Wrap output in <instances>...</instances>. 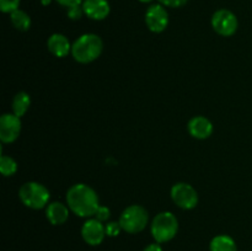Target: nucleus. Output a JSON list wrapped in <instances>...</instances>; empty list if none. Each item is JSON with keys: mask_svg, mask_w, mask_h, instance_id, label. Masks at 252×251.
Returning <instances> with one entry per match:
<instances>
[{"mask_svg": "<svg viewBox=\"0 0 252 251\" xmlns=\"http://www.w3.org/2000/svg\"><path fill=\"white\" fill-rule=\"evenodd\" d=\"M19 197L22 204L27 208L42 209L49 204L51 193L44 185L36 181H29L20 187Z\"/></svg>", "mask_w": 252, "mask_h": 251, "instance_id": "4", "label": "nucleus"}, {"mask_svg": "<svg viewBox=\"0 0 252 251\" xmlns=\"http://www.w3.org/2000/svg\"><path fill=\"white\" fill-rule=\"evenodd\" d=\"M81 6L85 16L95 21L105 20L111 12L110 2L107 0H84Z\"/></svg>", "mask_w": 252, "mask_h": 251, "instance_id": "11", "label": "nucleus"}, {"mask_svg": "<svg viewBox=\"0 0 252 251\" xmlns=\"http://www.w3.org/2000/svg\"><path fill=\"white\" fill-rule=\"evenodd\" d=\"M143 251H162V248L159 243H154V244H150V245L145 246L144 250Z\"/></svg>", "mask_w": 252, "mask_h": 251, "instance_id": "25", "label": "nucleus"}, {"mask_svg": "<svg viewBox=\"0 0 252 251\" xmlns=\"http://www.w3.org/2000/svg\"><path fill=\"white\" fill-rule=\"evenodd\" d=\"M145 24L147 27L154 33H160L165 31L169 25V14L164 5H150L145 11Z\"/></svg>", "mask_w": 252, "mask_h": 251, "instance_id": "8", "label": "nucleus"}, {"mask_svg": "<svg viewBox=\"0 0 252 251\" xmlns=\"http://www.w3.org/2000/svg\"><path fill=\"white\" fill-rule=\"evenodd\" d=\"M66 204L75 216L90 218L95 216L100 201L93 187L86 184H75L66 192Z\"/></svg>", "mask_w": 252, "mask_h": 251, "instance_id": "1", "label": "nucleus"}, {"mask_svg": "<svg viewBox=\"0 0 252 251\" xmlns=\"http://www.w3.org/2000/svg\"><path fill=\"white\" fill-rule=\"evenodd\" d=\"M21 0H0V10L4 14H11L15 10L20 9Z\"/></svg>", "mask_w": 252, "mask_h": 251, "instance_id": "19", "label": "nucleus"}, {"mask_svg": "<svg viewBox=\"0 0 252 251\" xmlns=\"http://www.w3.org/2000/svg\"><path fill=\"white\" fill-rule=\"evenodd\" d=\"M140 2H143V4H149V2L154 1V0H139Z\"/></svg>", "mask_w": 252, "mask_h": 251, "instance_id": "27", "label": "nucleus"}, {"mask_svg": "<svg viewBox=\"0 0 252 251\" xmlns=\"http://www.w3.org/2000/svg\"><path fill=\"white\" fill-rule=\"evenodd\" d=\"M47 48L57 58H64L71 53V43L68 37L62 33H53L47 39Z\"/></svg>", "mask_w": 252, "mask_h": 251, "instance_id": "13", "label": "nucleus"}, {"mask_svg": "<svg viewBox=\"0 0 252 251\" xmlns=\"http://www.w3.org/2000/svg\"><path fill=\"white\" fill-rule=\"evenodd\" d=\"M106 236V229L102 221L96 218L88 219L81 226V238L88 245L97 246L103 241Z\"/></svg>", "mask_w": 252, "mask_h": 251, "instance_id": "10", "label": "nucleus"}, {"mask_svg": "<svg viewBox=\"0 0 252 251\" xmlns=\"http://www.w3.org/2000/svg\"><path fill=\"white\" fill-rule=\"evenodd\" d=\"M41 1H42V4H43V5H49V4H51L52 0H41Z\"/></svg>", "mask_w": 252, "mask_h": 251, "instance_id": "26", "label": "nucleus"}, {"mask_svg": "<svg viewBox=\"0 0 252 251\" xmlns=\"http://www.w3.org/2000/svg\"><path fill=\"white\" fill-rule=\"evenodd\" d=\"M10 21L17 31L25 32L31 27V17L26 11L21 9L15 10L14 12L10 14Z\"/></svg>", "mask_w": 252, "mask_h": 251, "instance_id": "17", "label": "nucleus"}, {"mask_svg": "<svg viewBox=\"0 0 252 251\" xmlns=\"http://www.w3.org/2000/svg\"><path fill=\"white\" fill-rule=\"evenodd\" d=\"M69 207L68 204L61 203V202H52L46 207V217L48 221L53 225H62L65 223L69 218Z\"/></svg>", "mask_w": 252, "mask_h": 251, "instance_id": "14", "label": "nucleus"}, {"mask_svg": "<svg viewBox=\"0 0 252 251\" xmlns=\"http://www.w3.org/2000/svg\"><path fill=\"white\" fill-rule=\"evenodd\" d=\"M21 118L15 113H4L0 117V140L12 143L19 138L21 132Z\"/></svg>", "mask_w": 252, "mask_h": 251, "instance_id": "9", "label": "nucleus"}, {"mask_svg": "<svg viewBox=\"0 0 252 251\" xmlns=\"http://www.w3.org/2000/svg\"><path fill=\"white\" fill-rule=\"evenodd\" d=\"M30 106H31L30 95L25 91H20L15 95L14 100H12V113H15V115L21 118L29 111Z\"/></svg>", "mask_w": 252, "mask_h": 251, "instance_id": "16", "label": "nucleus"}, {"mask_svg": "<svg viewBox=\"0 0 252 251\" xmlns=\"http://www.w3.org/2000/svg\"><path fill=\"white\" fill-rule=\"evenodd\" d=\"M105 229H106V235L110 236V238L118 236L121 231H122L120 221H108V223H106Z\"/></svg>", "mask_w": 252, "mask_h": 251, "instance_id": "20", "label": "nucleus"}, {"mask_svg": "<svg viewBox=\"0 0 252 251\" xmlns=\"http://www.w3.org/2000/svg\"><path fill=\"white\" fill-rule=\"evenodd\" d=\"M179 231V220L171 212L157 214L150 224V233L155 243L164 244L172 240Z\"/></svg>", "mask_w": 252, "mask_h": 251, "instance_id": "3", "label": "nucleus"}, {"mask_svg": "<svg viewBox=\"0 0 252 251\" xmlns=\"http://www.w3.org/2000/svg\"><path fill=\"white\" fill-rule=\"evenodd\" d=\"M0 171H1L2 176H12L17 171V162L11 157L2 155L0 157Z\"/></svg>", "mask_w": 252, "mask_h": 251, "instance_id": "18", "label": "nucleus"}, {"mask_svg": "<svg viewBox=\"0 0 252 251\" xmlns=\"http://www.w3.org/2000/svg\"><path fill=\"white\" fill-rule=\"evenodd\" d=\"M159 4L164 5L165 7H181L187 4L189 0H158Z\"/></svg>", "mask_w": 252, "mask_h": 251, "instance_id": "23", "label": "nucleus"}, {"mask_svg": "<svg viewBox=\"0 0 252 251\" xmlns=\"http://www.w3.org/2000/svg\"><path fill=\"white\" fill-rule=\"evenodd\" d=\"M187 128H189V132L192 137L201 140L207 139L213 133V125L204 116H194V117H192L189 120V125H187Z\"/></svg>", "mask_w": 252, "mask_h": 251, "instance_id": "12", "label": "nucleus"}, {"mask_svg": "<svg viewBox=\"0 0 252 251\" xmlns=\"http://www.w3.org/2000/svg\"><path fill=\"white\" fill-rule=\"evenodd\" d=\"M120 224L123 231L128 234H138L144 230L149 221V213L139 204H132L121 213Z\"/></svg>", "mask_w": 252, "mask_h": 251, "instance_id": "5", "label": "nucleus"}, {"mask_svg": "<svg viewBox=\"0 0 252 251\" xmlns=\"http://www.w3.org/2000/svg\"><path fill=\"white\" fill-rule=\"evenodd\" d=\"M110 216H111V211H110V208H108V207H105V206H100L97 208V211H96V213H95V218L97 219V220H100V221H107L108 220V218H110Z\"/></svg>", "mask_w": 252, "mask_h": 251, "instance_id": "22", "label": "nucleus"}, {"mask_svg": "<svg viewBox=\"0 0 252 251\" xmlns=\"http://www.w3.org/2000/svg\"><path fill=\"white\" fill-rule=\"evenodd\" d=\"M212 27L218 34L230 37L238 31L239 20L233 11L228 9H219L212 16Z\"/></svg>", "mask_w": 252, "mask_h": 251, "instance_id": "7", "label": "nucleus"}, {"mask_svg": "<svg viewBox=\"0 0 252 251\" xmlns=\"http://www.w3.org/2000/svg\"><path fill=\"white\" fill-rule=\"evenodd\" d=\"M59 5L64 7H71V6H76V5H81L83 4L84 0H56Z\"/></svg>", "mask_w": 252, "mask_h": 251, "instance_id": "24", "label": "nucleus"}, {"mask_svg": "<svg viewBox=\"0 0 252 251\" xmlns=\"http://www.w3.org/2000/svg\"><path fill=\"white\" fill-rule=\"evenodd\" d=\"M209 251H238L235 240L226 234H220L212 239Z\"/></svg>", "mask_w": 252, "mask_h": 251, "instance_id": "15", "label": "nucleus"}, {"mask_svg": "<svg viewBox=\"0 0 252 251\" xmlns=\"http://www.w3.org/2000/svg\"><path fill=\"white\" fill-rule=\"evenodd\" d=\"M83 15L85 14H84V10L81 5H76V6H71L66 9V16L70 20H74V21L80 20L83 17Z\"/></svg>", "mask_w": 252, "mask_h": 251, "instance_id": "21", "label": "nucleus"}, {"mask_svg": "<svg viewBox=\"0 0 252 251\" xmlns=\"http://www.w3.org/2000/svg\"><path fill=\"white\" fill-rule=\"evenodd\" d=\"M103 42L95 33H84L71 44V56L78 63L88 64L96 61L101 56Z\"/></svg>", "mask_w": 252, "mask_h": 251, "instance_id": "2", "label": "nucleus"}, {"mask_svg": "<svg viewBox=\"0 0 252 251\" xmlns=\"http://www.w3.org/2000/svg\"><path fill=\"white\" fill-rule=\"evenodd\" d=\"M171 199L179 208L189 211L198 204V193L189 184L177 182L171 187Z\"/></svg>", "mask_w": 252, "mask_h": 251, "instance_id": "6", "label": "nucleus"}]
</instances>
